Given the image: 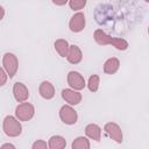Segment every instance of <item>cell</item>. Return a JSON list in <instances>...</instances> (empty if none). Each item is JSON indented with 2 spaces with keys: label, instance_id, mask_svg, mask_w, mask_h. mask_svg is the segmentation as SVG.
<instances>
[{
  "label": "cell",
  "instance_id": "cell-1",
  "mask_svg": "<svg viewBox=\"0 0 149 149\" xmlns=\"http://www.w3.org/2000/svg\"><path fill=\"white\" fill-rule=\"evenodd\" d=\"M94 40L97 41V43L99 44H113L116 49L119 50H125L128 47L127 41H125L123 38H115V37H111L107 34H105L101 29H97L94 31Z\"/></svg>",
  "mask_w": 149,
  "mask_h": 149
},
{
  "label": "cell",
  "instance_id": "cell-2",
  "mask_svg": "<svg viewBox=\"0 0 149 149\" xmlns=\"http://www.w3.org/2000/svg\"><path fill=\"white\" fill-rule=\"evenodd\" d=\"M3 130L8 136H17L21 134L22 127L14 116H6L3 120Z\"/></svg>",
  "mask_w": 149,
  "mask_h": 149
},
{
  "label": "cell",
  "instance_id": "cell-3",
  "mask_svg": "<svg viewBox=\"0 0 149 149\" xmlns=\"http://www.w3.org/2000/svg\"><path fill=\"white\" fill-rule=\"evenodd\" d=\"M15 114H16V116H17L19 120H21V121H28L34 115V107H33V105H30L28 102H22V104H20L16 107Z\"/></svg>",
  "mask_w": 149,
  "mask_h": 149
},
{
  "label": "cell",
  "instance_id": "cell-4",
  "mask_svg": "<svg viewBox=\"0 0 149 149\" xmlns=\"http://www.w3.org/2000/svg\"><path fill=\"white\" fill-rule=\"evenodd\" d=\"M3 66L7 71V73L9 74V77H14V74L17 71V58L15 57V55L13 54H5L3 56Z\"/></svg>",
  "mask_w": 149,
  "mask_h": 149
},
{
  "label": "cell",
  "instance_id": "cell-5",
  "mask_svg": "<svg viewBox=\"0 0 149 149\" xmlns=\"http://www.w3.org/2000/svg\"><path fill=\"white\" fill-rule=\"evenodd\" d=\"M59 116L66 125H73L77 122V112L70 106H63L59 111Z\"/></svg>",
  "mask_w": 149,
  "mask_h": 149
},
{
  "label": "cell",
  "instance_id": "cell-6",
  "mask_svg": "<svg viewBox=\"0 0 149 149\" xmlns=\"http://www.w3.org/2000/svg\"><path fill=\"white\" fill-rule=\"evenodd\" d=\"M68 83L74 90H81L85 86V80L83 76L77 71H70L68 74Z\"/></svg>",
  "mask_w": 149,
  "mask_h": 149
},
{
  "label": "cell",
  "instance_id": "cell-7",
  "mask_svg": "<svg viewBox=\"0 0 149 149\" xmlns=\"http://www.w3.org/2000/svg\"><path fill=\"white\" fill-rule=\"evenodd\" d=\"M69 27L74 33L81 31L84 29V27H85V15L83 13H80V12L79 13H76L71 17V20L69 22Z\"/></svg>",
  "mask_w": 149,
  "mask_h": 149
},
{
  "label": "cell",
  "instance_id": "cell-8",
  "mask_svg": "<svg viewBox=\"0 0 149 149\" xmlns=\"http://www.w3.org/2000/svg\"><path fill=\"white\" fill-rule=\"evenodd\" d=\"M105 130L107 132V134L114 140L116 141L118 143H121L122 142V133H121V129L120 127L114 123V122H108L105 125Z\"/></svg>",
  "mask_w": 149,
  "mask_h": 149
},
{
  "label": "cell",
  "instance_id": "cell-9",
  "mask_svg": "<svg viewBox=\"0 0 149 149\" xmlns=\"http://www.w3.org/2000/svg\"><path fill=\"white\" fill-rule=\"evenodd\" d=\"M13 93H14L15 99H16L19 102H23V101L29 97L28 88H27L22 83H15V84H14Z\"/></svg>",
  "mask_w": 149,
  "mask_h": 149
},
{
  "label": "cell",
  "instance_id": "cell-10",
  "mask_svg": "<svg viewBox=\"0 0 149 149\" xmlns=\"http://www.w3.org/2000/svg\"><path fill=\"white\" fill-rule=\"evenodd\" d=\"M62 97L70 105H77L81 100V94L79 92H76V91H72V90H69V88L62 91Z\"/></svg>",
  "mask_w": 149,
  "mask_h": 149
},
{
  "label": "cell",
  "instance_id": "cell-11",
  "mask_svg": "<svg viewBox=\"0 0 149 149\" xmlns=\"http://www.w3.org/2000/svg\"><path fill=\"white\" fill-rule=\"evenodd\" d=\"M66 58L70 63L72 64H77L81 61L83 58V55H81V51L80 49L77 47V45H71L69 47V51H68V55H66Z\"/></svg>",
  "mask_w": 149,
  "mask_h": 149
},
{
  "label": "cell",
  "instance_id": "cell-12",
  "mask_svg": "<svg viewBox=\"0 0 149 149\" xmlns=\"http://www.w3.org/2000/svg\"><path fill=\"white\" fill-rule=\"evenodd\" d=\"M40 94L44 99H51L55 95V90L51 83L49 81H43L40 86Z\"/></svg>",
  "mask_w": 149,
  "mask_h": 149
},
{
  "label": "cell",
  "instance_id": "cell-13",
  "mask_svg": "<svg viewBox=\"0 0 149 149\" xmlns=\"http://www.w3.org/2000/svg\"><path fill=\"white\" fill-rule=\"evenodd\" d=\"M85 133H86V135H87L88 137H91V139H93V140H95V141H100L101 129H100L99 126L93 125V123L87 125L86 128H85Z\"/></svg>",
  "mask_w": 149,
  "mask_h": 149
},
{
  "label": "cell",
  "instance_id": "cell-14",
  "mask_svg": "<svg viewBox=\"0 0 149 149\" xmlns=\"http://www.w3.org/2000/svg\"><path fill=\"white\" fill-rule=\"evenodd\" d=\"M119 65H120V63H119V59L118 58H109V59L106 61V63L104 65V71L106 73L112 74V73H114V72L118 71Z\"/></svg>",
  "mask_w": 149,
  "mask_h": 149
},
{
  "label": "cell",
  "instance_id": "cell-15",
  "mask_svg": "<svg viewBox=\"0 0 149 149\" xmlns=\"http://www.w3.org/2000/svg\"><path fill=\"white\" fill-rule=\"evenodd\" d=\"M66 141L62 136H52L49 140V149H64Z\"/></svg>",
  "mask_w": 149,
  "mask_h": 149
},
{
  "label": "cell",
  "instance_id": "cell-16",
  "mask_svg": "<svg viewBox=\"0 0 149 149\" xmlns=\"http://www.w3.org/2000/svg\"><path fill=\"white\" fill-rule=\"evenodd\" d=\"M55 49L62 57H66L69 51V44L65 40H57L55 42Z\"/></svg>",
  "mask_w": 149,
  "mask_h": 149
},
{
  "label": "cell",
  "instance_id": "cell-17",
  "mask_svg": "<svg viewBox=\"0 0 149 149\" xmlns=\"http://www.w3.org/2000/svg\"><path fill=\"white\" fill-rule=\"evenodd\" d=\"M72 149H90V142L83 136L77 137L72 142Z\"/></svg>",
  "mask_w": 149,
  "mask_h": 149
},
{
  "label": "cell",
  "instance_id": "cell-18",
  "mask_svg": "<svg viewBox=\"0 0 149 149\" xmlns=\"http://www.w3.org/2000/svg\"><path fill=\"white\" fill-rule=\"evenodd\" d=\"M98 86H99V77L97 74L91 76L90 79H88V88H90V91L95 92L98 90Z\"/></svg>",
  "mask_w": 149,
  "mask_h": 149
},
{
  "label": "cell",
  "instance_id": "cell-19",
  "mask_svg": "<svg viewBox=\"0 0 149 149\" xmlns=\"http://www.w3.org/2000/svg\"><path fill=\"white\" fill-rule=\"evenodd\" d=\"M86 5V1L85 0H71L69 2V6L71 7V9L73 10H79V9H83Z\"/></svg>",
  "mask_w": 149,
  "mask_h": 149
},
{
  "label": "cell",
  "instance_id": "cell-20",
  "mask_svg": "<svg viewBox=\"0 0 149 149\" xmlns=\"http://www.w3.org/2000/svg\"><path fill=\"white\" fill-rule=\"evenodd\" d=\"M33 149H48L47 148V143L42 140H37L36 142H34L33 144Z\"/></svg>",
  "mask_w": 149,
  "mask_h": 149
},
{
  "label": "cell",
  "instance_id": "cell-21",
  "mask_svg": "<svg viewBox=\"0 0 149 149\" xmlns=\"http://www.w3.org/2000/svg\"><path fill=\"white\" fill-rule=\"evenodd\" d=\"M6 80H7V74H6V72L0 68V86H2V85L6 83Z\"/></svg>",
  "mask_w": 149,
  "mask_h": 149
},
{
  "label": "cell",
  "instance_id": "cell-22",
  "mask_svg": "<svg viewBox=\"0 0 149 149\" xmlns=\"http://www.w3.org/2000/svg\"><path fill=\"white\" fill-rule=\"evenodd\" d=\"M0 149H15V147L12 143H5V144H2V147Z\"/></svg>",
  "mask_w": 149,
  "mask_h": 149
},
{
  "label": "cell",
  "instance_id": "cell-23",
  "mask_svg": "<svg viewBox=\"0 0 149 149\" xmlns=\"http://www.w3.org/2000/svg\"><path fill=\"white\" fill-rule=\"evenodd\" d=\"M3 15H5V9L2 6H0V20L3 17Z\"/></svg>",
  "mask_w": 149,
  "mask_h": 149
},
{
  "label": "cell",
  "instance_id": "cell-24",
  "mask_svg": "<svg viewBox=\"0 0 149 149\" xmlns=\"http://www.w3.org/2000/svg\"><path fill=\"white\" fill-rule=\"evenodd\" d=\"M54 3H55V5H65V3H66V1H62V2H58V1H54Z\"/></svg>",
  "mask_w": 149,
  "mask_h": 149
}]
</instances>
